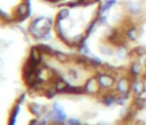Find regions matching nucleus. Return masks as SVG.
<instances>
[{
	"mask_svg": "<svg viewBox=\"0 0 146 125\" xmlns=\"http://www.w3.org/2000/svg\"><path fill=\"white\" fill-rule=\"evenodd\" d=\"M54 32H55L56 36H58L59 34H62V33L64 32V28H63V25H62V20L55 19V24H54Z\"/></svg>",
	"mask_w": 146,
	"mask_h": 125,
	"instance_id": "obj_21",
	"label": "nucleus"
},
{
	"mask_svg": "<svg viewBox=\"0 0 146 125\" xmlns=\"http://www.w3.org/2000/svg\"><path fill=\"white\" fill-rule=\"evenodd\" d=\"M27 108H29V111H30L35 118H41V117H43V116L47 114V111L49 110L46 106L35 103V102L29 103V105H27Z\"/></svg>",
	"mask_w": 146,
	"mask_h": 125,
	"instance_id": "obj_6",
	"label": "nucleus"
},
{
	"mask_svg": "<svg viewBox=\"0 0 146 125\" xmlns=\"http://www.w3.org/2000/svg\"><path fill=\"white\" fill-rule=\"evenodd\" d=\"M51 38H52V33H51V31H49V32H46V33L42 35L41 41H49Z\"/></svg>",
	"mask_w": 146,
	"mask_h": 125,
	"instance_id": "obj_25",
	"label": "nucleus"
},
{
	"mask_svg": "<svg viewBox=\"0 0 146 125\" xmlns=\"http://www.w3.org/2000/svg\"><path fill=\"white\" fill-rule=\"evenodd\" d=\"M47 1L52 2V3H56V2H60V1H63V0H47Z\"/></svg>",
	"mask_w": 146,
	"mask_h": 125,
	"instance_id": "obj_28",
	"label": "nucleus"
},
{
	"mask_svg": "<svg viewBox=\"0 0 146 125\" xmlns=\"http://www.w3.org/2000/svg\"><path fill=\"white\" fill-rule=\"evenodd\" d=\"M42 56H43V53L39 50V48L36 45H33L30 49V56H29V58L33 63H35L36 65H40L42 63Z\"/></svg>",
	"mask_w": 146,
	"mask_h": 125,
	"instance_id": "obj_11",
	"label": "nucleus"
},
{
	"mask_svg": "<svg viewBox=\"0 0 146 125\" xmlns=\"http://www.w3.org/2000/svg\"><path fill=\"white\" fill-rule=\"evenodd\" d=\"M22 1H27V0H22Z\"/></svg>",
	"mask_w": 146,
	"mask_h": 125,
	"instance_id": "obj_30",
	"label": "nucleus"
},
{
	"mask_svg": "<svg viewBox=\"0 0 146 125\" xmlns=\"http://www.w3.org/2000/svg\"><path fill=\"white\" fill-rule=\"evenodd\" d=\"M99 101L105 106V107H111L116 105L117 101V93L115 91H105L102 92L99 95Z\"/></svg>",
	"mask_w": 146,
	"mask_h": 125,
	"instance_id": "obj_4",
	"label": "nucleus"
},
{
	"mask_svg": "<svg viewBox=\"0 0 146 125\" xmlns=\"http://www.w3.org/2000/svg\"><path fill=\"white\" fill-rule=\"evenodd\" d=\"M145 106H146V99H145L143 95H140V97H135V98H133L132 107H133L135 109L139 110V109H143Z\"/></svg>",
	"mask_w": 146,
	"mask_h": 125,
	"instance_id": "obj_16",
	"label": "nucleus"
},
{
	"mask_svg": "<svg viewBox=\"0 0 146 125\" xmlns=\"http://www.w3.org/2000/svg\"><path fill=\"white\" fill-rule=\"evenodd\" d=\"M96 77H97V81H98L103 92L114 90L115 83H116V78H115L114 74L103 70V72H97L96 73Z\"/></svg>",
	"mask_w": 146,
	"mask_h": 125,
	"instance_id": "obj_1",
	"label": "nucleus"
},
{
	"mask_svg": "<svg viewBox=\"0 0 146 125\" xmlns=\"http://www.w3.org/2000/svg\"><path fill=\"white\" fill-rule=\"evenodd\" d=\"M76 50H78V53L79 55L90 56V50H89V47H88V44H87L86 41H83L81 44H79L78 48H76Z\"/></svg>",
	"mask_w": 146,
	"mask_h": 125,
	"instance_id": "obj_20",
	"label": "nucleus"
},
{
	"mask_svg": "<svg viewBox=\"0 0 146 125\" xmlns=\"http://www.w3.org/2000/svg\"><path fill=\"white\" fill-rule=\"evenodd\" d=\"M66 125H82V123L78 118H68L66 120Z\"/></svg>",
	"mask_w": 146,
	"mask_h": 125,
	"instance_id": "obj_24",
	"label": "nucleus"
},
{
	"mask_svg": "<svg viewBox=\"0 0 146 125\" xmlns=\"http://www.w3.org/2000/svg\"><path fill=\"white\" fill-rule=\"evenodd\" d=\"M25 98H26V93H22V94L16 99V102H17V103H22V102L25 100Z\"/></svg>",
	"mask_w": 146,
	"mask_h": 125,
	"instance_id": "obj_26",
	"label": "nucleus"
},
{
	"mask_svg": "<svg viewBox=\"0 0 146 125\" xmlns=\"http://www.w3.org/2000/svg\"><path fill=\"white\" fill-rule=\"evenodd\" d=\"M54 86L58 93H65V91L68 86V83H67V81H65L63 77L59 76L54 81Z\"/></svg>",
	"mask_w": 146,
	"mask_h": 125,
	"instance_id": "obj_12",
	"label": "nucleus"
},
{
	"mask_svg": "<svg viewBox=\"0 0 146 125\" xmlns=\"http://www.w3.org/2000/svg\"><path fill=\"white\" fill-rule=\"evenodd\" d=\"M132 52H133L137 57H144V56H146V47H144V45H138V47H136V48L132 50Z\"/></svg>",
	"mask_w": 146,
	"mask_h": 125,
	"instance_id": "obj_23",
	"label": "nucleus"
},
{
	"mask_svg": "<svg viewBox=\"0 0 146 125\" xmlns=\"http://www.w3.org/2000/svg\"><path fill=\"white\" fill-rule=\"evenodd\" d=\"M82 85H83V89H84V93L88 94V95L97 97V95H100V93L103 92L102 89H100V85L97 81L96 75L95 76H89Z\"/></svg>",
	"mask_w": 146,
	"mask_h": 125,
	"instance_id": "obj_3",
	"label": "nucleus"
},
{
	"mask_svg": "<svg viewBox=\"0 0 146 125\" xmlns=\"http://www.w3.org/2000/svg\"><path fill=\"white\" fill-rule=\"evenodd\" d=\"M115 55H116V57L119 58V59H125L128 56H129V51H128V49L124 47V44L123 45H119V47H116V49H115Z\"/></svg>",
	"mask_w": 146,
	"mask_h": 125,
	"instance_id": "obj_18",
	"label": "nucleus"
},
{
	"mask_svg": "<svg viewBox=\"0 0 146 125\" xmlns=\"http://www.w3.org/2000/svg\"><path fill=\"white\" fill-rule=\"evenodd\" d=\"M57 93H58V92H57V90L55 89L54 84H52V85H48V86H46L44 90H43V94H44V97H47L48 99H52L54 97H56Z\"/></svg>",
	"mask_w": 146,
	"mask_h": 125,
	"instance_id": "obj_19",
	"label": "nucleus"
},
{
	"mask_svg": "<svg viewBox=\"0 0 146 125\" xmlns=\"http://www.w3.org/2000/svg\"><path fill=\"white\" fill-rule=\"evenodd\" d=\"M144 66L146 67V56H144Z\"/></svg>",
	"mask_w": 146,
	"mask_h": 125,
	"instance_id": "obj_29",
	"label": "nucleus"
},
{
	"mask_svg": "<svg viewBox=\"0 0 146 125\" xmlns=\"http://www.w3.org/2000/svg\"><path fill=\"white\" fill-rule=\"evenodd\" d=\"M127 10L131 16H138L143 11V6L140 2H127Z\"/></svg>",
	"mask_w": 146,
	"mask_h": 125,
	"instance_id": "obj_10",
	"label": "nucleus"
},
{
	"mask_svg": "<svg viewBox=\"0 0 146 125\" xmlns=\"http://www.w3.org/2000/svg\"><path fill=\"white\" fill-rule=\"evenodd\" d=\"M67 76H68V78H70L71 81H73V82L78 81V80H79V70H78L76 68H70L68 72H67Z\"/></svg>",
	"mask_w": 146,
	"mask_h": 125,
	"instance_id": "obj_22",
	"label": "nucleus"
},
{
	"mask_svg": "<svg viewBox=\"0 0 146 125\" xmlns=\"http://www.w3.org/2000/svg\"><path fill=\"white\" fill-rule=\"evenodd\" d=\"M146 91V85L144 80L136 77L132 78V88H131V93L133 94V97H140L145 93Z\"/></svg>",
	"mask_w": 146,
	"mask_h": 125,
	"instance_id": "obj_5",
	"label": "nucleus"
},
{
	"mask_svg": "<svg viewBox=\"0 0 146 125\" xmlns=\"http://www.w3.org/2000/svg\"><path fill=\"white\" fill-rule=\"evenodd\" d=\"M99 52L105 56H112L115 53V49H114V45L110 41L105 40L99 44Z\"/></svg>",
	"mask_w": 146,
	"mask_h": 125,
	"instance_id": "obj_9",
	"label": "nucleus"
},
{
	"mask_svg": "<svg viewBox=\"0 0 146 125\" xmlns=\"http://www.w3.org/2000/svg\"><path fill=\"white\" fill-rule=\"evenodd\" d=\"M140 34H141V30L139 27H137V26H133V25H131V26H129V27H127L124 30L125 38L131 42H136L139 39Z\"/></svg>",
	"mask_w": 146,
	"mask_h": 125,
	"instance_id": "obj_8",
	"label": "nucleus"
},
{
	"mask_svg": "<svg viewBox=\"0 0 146 125\" xmlns=\"http://www.w3.org/2000/svg\"><path fill=\"white\" fill-rule=\"evenodd\" d=\"M128 73H129V76L131 78H136V77H139L143 75L144 73V66L141 65V63L135 60L130 64L129 66V69H128Z\"/></svg>",
	"mask_w": 146,
	"mask_h": 125,
	"instance_id": "obj_7",
	"label": "nucleus"
},
{
	"mask_svg": "<svg viewBox=\"0 0 146 125\" xmlns=\"http://www.w3.org/2000/svg\"><path fill=\"white\" fill-rule=\"evenodd\" d=\"M54 58H55V60H56L57 63L63 64V65L68 64V63L72 60L71 57H70L67 53H65V52H63V51H59V50H56V53H55Z\"/></svg>",
	"mask_w": 146,
	"mask_h": 125,
	"instance_id": "obj_15",
	"label": "nucleus"
},
{
	"mask_svg": "<svg viewBox=\"0 0 146 125\" xmlns=\"http://www.w3.org/2000/svg\"><path fill=\"white\" fill-rule=\"evenodd\" d=\"M35 45L39 48V50H40L43 55H46V56H48V57H54L55 53H56V50H55L52 47H50V45H48V44H46V43H36Z\"/></svg>",
	"mask_w": 146,
	"mask_h": 125,
	"instance_id": "obj_14",
	"label": "nucleus"
},
{
	"mask_svg": "<svg viewBox=\"0 0 146 125\" xmlns=\"http://www.w3.org/2000/svg\"><path fill=\"white\" fill-rule=\"evenodd\" d=\"M105 2H106V3H108V5L114 6V5H116V3H117V0H105Z\"/></svg>",
	"mask_w": 146,
	"mask_h": 125,
	"instance_id": "obj_27",
	"label": "nucleus"
},
{
	"mask_svg": "<svg viewBox=\"0 0 146 125\" xmlns=\"http://www.w3.org/2000/svg\"><path fill=\"white\" fill-rule=\"evenodd\" d=\"M131 88H132V78L130 76H120L116 80L115 83V88L114 91L117 94H122V95H130L131 93Z\"/></svg>",
	"mask_w": 146,
	"mask_h": 125,
	"instance_id": "obj_2",
	"label": "nucleus"
},
{
	"mask_svg": "<svg viewBox=\"0 0 146 125\" xmlns=\"http://www.w3.org/2000/svg\"><path fill=\"white\" fill-rule=\"evenodd\" d=\"M70 8L68 7H63V8H60L59 10H58V13H57V16H56V19H58V20H65V19H67L68 17H70Z\"/></svg>",
	"mask_w": 146,
	"mask_h": 125,
	"instance_id": "obj_17",
	"label": "nucleus"
},
{
	"mask_svg": "<svg viewBox=\"0 0 146 125\" xmlns=\"http://www.w3.org/2000/svg\"><path fill=\"white\" fill-rule=\"evenodd\" d=\"M65 93H66V94H70V95H81V94H86V93H84L83 85H71V84H68V86H67Z\"/></svg>",
	"mask_w": 146,
	"mask_h": 125,
	"instance_id": "obj_13",
	"label": "nucleus"
}]
</instances>
